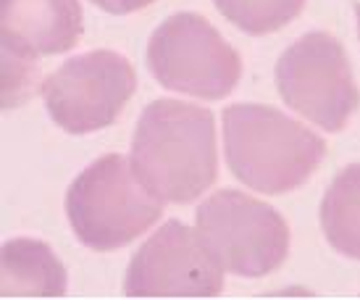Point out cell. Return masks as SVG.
<instances>
[{
    "instance_id": "1",
    "label": "cell",
    "mask_w": 360,
    "mask_h": 300,
    "mask_svg": "<svg viewBox=\"0 0 360 300\" xmlns=\"http://www.w3.org/2000/svg\"><path fill=\"white\" fill-rule=\"evenodd\" d=\"M131 166L148 190L169 203H190L216 180V130L210 111L155 100L140 116Z\"/></svg>"
},
{
    "instance_id": "2",
    "label": "cell",
    "mask_w": 360,
    "mask_h": 300,
    "mask_svg": "<svg viewBox=\"0 0 360 300\" xmlns=\"http://www.w3.org/2000/svg\"><path fill=\"white\" fill-rule=\"evenodd\" d=\"M226 161L234 177L266 195L295 190L323 158V140L269 106L224 111Z\"/></svg>"
},
{
    "instance_id": "3",
    "label": "cell",
    "mask_w": 360,
    "mask_h": 300,
    "mask_svg": "<svg viewBox=\"0 0 360 300\" xmlns=\"http://www.w3.org/2000/svg\"><path fill=\"white\" fill-rule=\"evenodd\" d=\"M66 211L84 245L113 250L140 237L158 221L160 198L137 177L131 161L105 156L71 185Z\"/></svg>"
},
{
    "instance_id": "4",
    "label": "cell",
    "mask_w": 360,
    "mask_h": 300,
    "mask_svg": "<svg viewBox=\"0 0 360 300\" xmlns=\"http://www.w3.org/2000/svg\"><path fill=\"white\" fill-rule=\"evenodd\" d=\"M148 63L169 90L224 98L240 80V56L198 13H176L163 21L148 45Z\"/></svg>"
},
{
    "instance_id": "5",
    "label": "cell",
    "mask_w": 360,
    "mask_h": 300,
    "mask_svg": "<svg viewBox=\"0 0 360 300\" xmlns=\"http://www.w3.org/2000/svg\"><path fill=\"white\" fill-rule=\"evenodd\" d=\"M276 82L287 106L326 132L342 130L360 106L345 48L326 32H310L284 50Z\"/></svg>"
},
{
    "instance_id": "6",
    "label": "cell",
    "mask_w": 360,
    "mask_h": 300,
    "mask_svg": "<svg viewBox=\"0 0 360 300\" xmlns=\"http://www.w3.org/2000/svg\"><path fill=\"white\" fill-rule=\"evenodd\" d=\"M198 232L224 269L263 277L287 256V224L266 203L234 190L216 192L198 211Z\"/></svg>"
},
{
    "instance_id": "7",
    "label": "cell",
    "mask_w": 360,
    "mask_h": 300,
    "mask_svg": "<svg viewBox=\"0 0 360 300\" xmlns=\"http://www.w3.org/2000/svg\"><path fill=\"white\" fill-rule=\"evenodd\" d=\"M134 85L137 77L129 61L110 50H95L51 74L42 85V95L58 127L84 135L113 124Z\"/></svg>"
},
{
    "instance_id": "8",
    "label": "cell",
    "mask_w": 360,
    "mask_h": 300,
    "mask_svg": "<svg viewBox=\"0 0 360 300\" xmlns=\"http://www.w3.org/2000/svg\"><path fill=\"white\" fill-rule=\"evenodd\" d=\"M224 287V266L200 232L169 221L134 256L124 292L134 298H205Z\"/></svg>"
},
{
    "instance_id": "9",
    "label": "cell",
    "mask_w": 360,
    "mask_h": 300,
    "mask_svg": "<svg viewBox=\"0 0 360 300\" xmlns=\"http://www.w3.org/2000/svg\"><path fill=\"white\" fill-rule=\"evenodd\" d=\"M82 11L77 0H0V45L24 56H53L77 45Z\"/></svg>"
},
{
    "instance_id": "10",
    "label": "cell",
    "mask_w": 360,
    "mask_h": 300,
    "mask_svg": "<svg viewBox=\"0 0 360 300\" xmlns=\"http://www.w3.org/2000/svg\"><path fill=\"white\" fill-rule=\"evenodd\" d=\"M66 271L48 245L37 240H11L0 253V295H63Z\"/></svg>"
},
{
    "instance_id": "11",
    "label": "cell",
    "mask_w": 360,
    "mask_h": 300,
    "mask_svg": "<svg viewBox=\"0 0 360 300\" xmlns=\"http://www.w3.org/2000/svg\"><path fill=\"white\" fill-rule=\"evenodd\" d=\"M321 227L331 248L360 258V166H347L334 177L321 206Z\"/></svg>"
},
{
    "instance_id": "12",
    "label": "cell",
    "mask_w": 360,
    "mask_h": 300,
    "mask_svg": "<svg viewBox=\"0 0 360 300\" xmlns=\"http://www.w3.org/2000/svg\"><path fill=\"white\" fill-rule=\"evenodd\" d=\"M305 0H216L219 11L250 35L276 32L300 13Z\"/></svg>"
},
{
    "instance_id": "13",
    "label": "cell",
    "mask_w": 360,
    "mask_h": 300,
    "mask_svg": "<svg viewBox=\"0 0 360 300\" xmlns=\"http://www.w3.org/2000/svg\"><path fill=\"white\" fill-rule=\"evenodd\" d=\"M34 82V58L3 45V106L13 108L27 100Z\"/></svg>"
},
{
    "instance_id": "14",
    "label": "cell",
    "mask_w": 360,
    "mask_h": 300,
    "mask_svg": "<svg viewBox=\"0 0 360 300\" xmlns=\"http://www.w3.org/2000/svg\"><path fill=\"white\" fill-rule=\"evenodd\" d=\"M92 3L105 8L108 13H131V11H140L145 6H150L155 0H92Z\"/></svg>"
},
{
    "instance_id": "15",
    "label": "cell",
    "mask_w": 360,
    "mask_h": 300,
    "mask_svg": "<svg viewBox=\"0 0 360 300\" xmlns=\"http://www.w3.org/2000/svg\"><path fill=\"white\" fill-rule=\"evenodd\" d=\"M355 13H358V24H360V6H358V8H355Z\"/></svg>"
}]
</instances>
